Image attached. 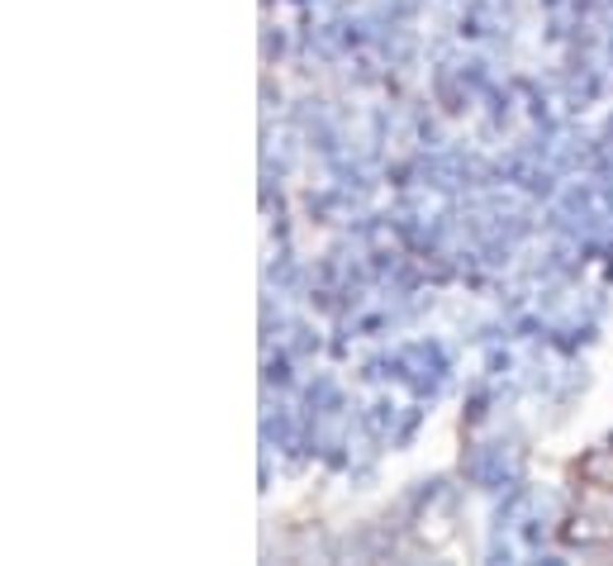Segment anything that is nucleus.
Masks as SVG:
<instances>
[]
</instances>
